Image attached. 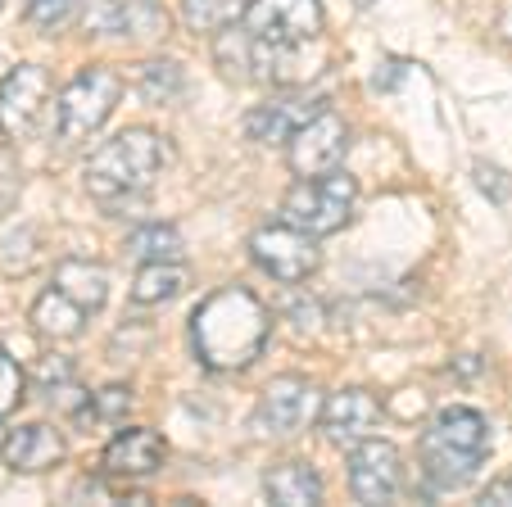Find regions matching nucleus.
Listing matches in <instances>:
<instances>
[{
    "label": "nucleus",
    "mask_w": 512,
    "mask_h": 507,
    "mask_svg": "<svg viewBox=\"0 0 512 507\" xmlns=\"http://www.w3.org/2000/svg\"><path fill=\"white\" fill-rule=\"evenodd\" d=\"M476 503L481 507H512V480H494V485H485L481 494H476Z\"/></svg>",
    "instance_id": "30"
},
{
    "label": "nucleus",
    "mask_w": 512,
    "mask_h": 507,
    "mask_svg": "<svg viewBox=\"0 0 512 507\" xmlns=\"http://www.w3.org/2000/svg\"><path fill=\"white\" fill-rule=\"evenodd\" d=\"M168 458V444L159 431H145V426H127L100 453V467H105L109 480H145L155 476Z\"/></svg>",
    "instance_id": "14"
},
{
    "label": "nucleus",
    "mask_w": 512,
    "mask_h": 507,
    "mask_svg": "<svg viewBox=\"0 0 512 507\" xmlns=\"http://www.w3.org/2000/svg\"><path fill=\"white\" fill-rule=\"evenodd\" d=\"M23 385H28L23 367L14 363L5 349H0V417H10V412L23 403Z\"/></svg>",
    "instance_id": "27"
},
{
    "label": "nucleus",
    "mask_w": 512,
    "mask_h": 507,
    "mask_svg": "<svg viewBox=\"0 0 512 507\" xmlns=\"http://www.w3.org/2000/svg\"><path fill=\"white\" fill-rule=\"evenodd\" d=\"M318 417H322V435H327V444H336V449H354V444H363L372 431H377L381 403H377V394H368V390H340L322 403Z\"/></svg>",
    "instance_id": "13"
},
{
    "label": "nucleus",
    "mask_w": 512,
    "mask_h": 507,
    "mask_svg": "<svg viewBox=\"0 0 512 507\" xmlns=\"http://www.w3.org/2000/svg\"><path fill=\"white\" fill-rule=\"evenodd\" d=\"M318 109H322V100L304 96V87H295V91H286V96L268 100V105L250 109V114H245V132L259 145H286V136L295 132L304 118L318 114Z\"/></svg>",
    "instance_id": "16"
},
{
    "label": "nucleus",
    "mask_w": 512,
    "mask_h": 507,
    "mask_svg": "<svg viewBox=\"0 0 512 507\" xmlns=\"http://www.w3.org/2000/svg\"><path fill=\"white\" fill-rule=\"evenodd\" d=\"M182 286H186L182 263H141V272H136V281H132V304L159 308L182 295Z\"/></svg>",
    "instance_id": "21"
},
{
    "label": "nucleus",
    "mask_w": 512,
    "mask_h": 507,
    "mask_svg": "<svg viewBox=\"0 0 512 507\" xmlns=\"http://www.w3.org/2000/svg\"><path fill=\"white\" fill-rule=\"evenodd\" d=\"M19 186H23L19 163H14L10 150H0V213L14 209V200H19Z\"/></svg>",
    "instance_id": "29"
},
{
    "label": "nucleus",
    "mask_w": 512,
    "mask_h": 507,
    "mask_svg": "<svg viewBox=\"0 0 512 507\" xmlns=\"http://www.w3.org/2000/svg\"><path fill=\"white\" fill-rule=\"evenodd\" d=\"M136 91L145 105H177V96L186 91V73L173 59H150L136 68Z\"/></svg>",
    "instance_id": "22"
},
{
    "label": "nucleus",
    "mask_w": 512,
    "mask_h": 507,
    "mask_svg": "<svg viewBox=\"0 0 512 507\" xmlns=\"http://www.w3.org/2000/svg\"><path fill=\"white\" fill-rule=\"evenodd\" d=\"M472 182L481 186V191L490 195L494 204L512 200V177H508V173H499V168H494V163H476V168H472Z\"/></svg>",
    "instance_id": "28"
},
{
    "label": "nucleus",
    "mask_w": 512,
    "mask_h": 507,
    "mask_svg": "<svg viewBox=\"0 0 512 507\" xmlns=\"http://www.w3.org/2000/svg\"><path fill=\"white\" fill-rule=\"evenodd\" d=\"M23 14H28L32 28L55 32V28H64V23L78 14V0H28V5H23Z\"/></svg>",
    "instance_id": "24"
},
{
    "label": "nucleus",
    "mask_w": 512,
    "mask_h": 507,
    "mask_svg": "<svg viewBox=\"0 0 512 507\" xmlns=\"http://www.w3.org/2000/svg\"><path fill=\"white\" fill-rule=\"evenodd\" d=\"M241 28L263 46H313L322 41L327 14L318 0H250Z\"/></svg>",
    "instance_id": "6"
},
{
    "label": "nucleus",
    "mask_w": 512,
    "mask_h": 507,
    "mask_svg": "<svg viewBox=\"0 0 512 507\" xmlns=\"http://www.w3.org/2000/svg\"><path fill=\"white\" fill-rule=\"evenodd\" d=\"M349 154V127L340 114L318 109L313 118H304L295 132L286 136V163L295 177H322L336 173Z\"/></svg>",
    "instance_id": "8"
},
{
    "label": "nucleus",
    "mask_w": 512,
    "mask_h": 507,
    "mask_svg": "<svg viewBox=\"0 0 512 507\" xmlns=\"http://www.w3.org/2000/svg\"><path fill=\"white\" fill-rule=\"evenodd\" d=\"M50 286H59L73 304L96 313V308H105V299H109V268L105 263H91V259H68L55 268V281H50Z\"/></svg>",
    "instance_id": "19"
},
{
    "label": "nucleus",
    "mask_w": 512,
    "mask_h": 507,
    "mask_svg": "<svg viewBox=\"0 0 512 507\" xmlns=\"http://www.w3.org/2000/svg\"><path fill=\"white\" fill-rule=\"evenodd\" d=\"M50 100V73L41 64H19L0 82V136L28 141L41 123V109Z\"/></svg>",
    "instance_id": "10"
},
{
    "label": "nucleus",
    "mask_w": 512,
    "mask_h": 507,
    "mask_svg": "<svg viewBox=\"0 0 512 507\" xmlns=\"http://www.w3.org/2000/svg\"><path fill=\"white\" fill-rule=\"evenodd\" d=\"M263 494L277 507H313L322 503V476L309 462H277L263 476Z\"/></svg>",
    "instance_id": "17"
},
{
    "label": "nucleus",
    "mask_w": 512,
    "mask_h": 507,
    "mask_svg": "<svg viewBox=\"0 0 512 507\" xmlns=\"http://www.w3.org/2000/svg\"><path fill=\"white\" fill-rule=\"evenodd\" d=\"M118 100H123V77H118V68L96 64V68H87V73H78L55 100L59 141L78 145V141H87L91 132H100V127L109 123V114L118 109Z\"/></svg>",
    "instance_id": "4"
},
{
    "label": "nucleus",
    "mask_w": 512,
    "mask_h": 507,
    "mask_svg": "<svg viewBox=\"0 0 512 507\" xmlns=\"http://www.w3.org/2000/svg\"><path fill=\"white\" fill-rule=\"evenodd\" d=\"M87 317H91L87 308L73 304L59 286L41 290V299L32 304V326H37L46 340H78V335L87 331Z\"/></svg>",
    "instance_id": "18"
},
{
    "label": "nucleus",
    "mask_w": 512,
    "mask_h": 507,
    "mask_svg": "<svg viewBox=\"0 0 512 507\" xmlns=\"http://www.w3.org/2000/svg\"><path fill=\"white\" fill-rule=\"evenodd\" d=\"M250 259L281 286H300L318 272L322 249L318 236H309V231L290 227V222H272V227H259L250 236Z\"/></svg>",
    "instance_id": "7"
},
{
    "label": "nucleus",
    "mask_w": 512,
    "mask_h": 507,
    "mask_svg": "<svg viewBox=\"0 0 512 507\" xmlns=\"http://www.w3.org/2000/svg\"><path fill=\"white\" fill-rule=\"evenodd\" d=\"M0 449H5V417H0Z\"/></svg>",
    "instance_id": "31"
},
{
    "label": "nucleus",
    "mask_w": 512,
    "mask_h": 507,
    "mask_svg": "<svg viewBox=\"0 0 512 507\" xmlns=\"http://www.w3.org/2000/svg\"><path fill=\"white\" fill-rule=\"evenodd\" d=\"M245 5L250 0H182V23L191 32H218L236 14H245Z\"/></svg>",
    "instance_id": "23"
},
{
    "label": "nucleus",
    "mask_w": 512,
    "mask_h": 507,
    "mask_svg": "<svg viewBox=\"0 0 512 507\" xmlns=\"http://www.w3.org/2000/svg\"><path fill=\"white\" fill-rule=\"evenodd\" d=\"M164 159H168L164 136H155L150 127H127V132H118L114 141H105L87 159V191L105 209H114V204L132 200V195H141L155 182Z\"/></svg>",
    "instance_id": "2"
},
{
    "label": "nucleus",
    "mask_w": 512,
    "mask_h": 507,
    "mask_svg": "<svg viewBox=\"0 0 512 507\" xmlns=\"http://www.w3.org/2000/svg\"><path fill=\"white\" fill-rule=\"evenodd\" d=\"M123 249H127V259H136V263H177L186 240H182V231L168 227V222H145V227H136L132 236H127Z\"/></svg>",
    "instance_id": "20"
},
{
    "label": "nucleus",
    "mask_w": 512,
    "mask_h": 507,
    "mask_svg": "<svg viewBox=\"0 0 512 507\" xmlns=\"http://www.w3.org/2000/svg\"><path fill=\"white\" fill-rule=\"evenodd\" d=\"M354 200H358V182L349 173H322V177H300L286 191L281 213L290 227L309 231V236H331L354 218Z\"/></svg>",
    "instance_id": "5"
},
{
    "label": "nucleus",
    "mask_w": 512,
    "mask_h": 507,
    "mask_svg": "<svg viewBox=\"0 0 512 507\" xmlns=\"http://www.w3.org/2000/svg\"><path fill=\"white\" fill-rule=\"evenodd\" d=\"M404 489V458L386 440H363L349 449V494L358 503H395Z\"/></svg>",
    "instance_id": "9"
},
{
    "label": "nucleus",
    "mask_w": 512,
    "mask_h": 507,
    "mask_svg": "<svg viewBox=\"0 0 512 507\" xmlns=\"http://www.w3.org/2000/svg\"><path fill=\"white\" fill-rule=\"evenodd\" d=\"M0 453H5V467H14L19 476H46V471L64 467L68 444L55 426H46V421H28V426H19V431L5 435V449Z\"/></svg>",
    "instance_id": "15"
},
{
    "label": "nucleus",
    "mask_w": 512,
    "mask_h": 507,
    "mask_svg": "<svg viewBox=\"0 0 512 507\" xmlns=\"http://www.w3.org/2000/svg\"><path fill=\"white\" fill-rule=\"evenodd\" d=\"M422 471L431 489H463L490 453V431L476 408H445L422 431Z\"/></svg>",
    "instance_id": "3"
},
{
    "label": "nucleus",
    "mask_w": 512,
    "mask_h": 507,
    "mask_svg": "<svg viewBox=\"0 0 512 507\" xmlns=\"http://www.w3.org/2000/svg\"><path fill=\"white\" fill-rule=\"evenodd\" d=\"M0 10H5V0H0Z\"/></svg>",
    "instance_id": "32"
},
{
    "label": "nucleus",
    "mask_w": 512,
    "mask_h": 507,
    "mask_svg": "<svg viewBox=\"0 0 512 507\" xmlns=\"http://www.w3.org/2000/svg\"><path fill=\"white\" fill-rule=\"evenodd\" d=\"M191 354L209 372H245L272 335V308L254 290L223 286L191 313Z\"/></svg>",
    "instance_id": "1"
},
{
    "label": "nucleus",
    "mask_w": 512,
    "mask_h": 507,
    "mask_svg": "<svg viewBox=\"0 0 512 507\" xmlns=\"http://www.w3.org/2000/svg\"><path fill=\"white\" fill-rule=\"evenodd\" d=\"M46 403L59 412H68V417H87L91 412V394L82 390L78 381H50L46 385Z\"/></svg>",
    "instance_id": "26"
},
{
    "label": "nucleus",
    "mask_w": 512,
    "mask_h": 507,
    "mask_svg": "<svg viewBox=\"0 0 512 507\" xmlns=\"http://www.w3.org/2000/svg\"><path fill=\"white\" fill-rule=\"evenodd\" d=\"M91 412H96L100 421H127L132 417V390L127 385H105V390H96L91 394Z\"/></svg>",
    "instance_id": "25"
},
{
    "label": "nucleus",
    "mask_w": 512,
    "mask_h": 507,
    "mask_svg": "<svg viewBox=\"0 0 512 507\" xmlns=\"http://www.w3.org/2000/svg\"><path fill=\"white\" fill-rule=\"evenodd\" d=\"M318 408H322V399H318V390H313V381H304V376H277V381H268V390H263L254 421H259L268 435H300L304 426L318 417Z\"/></svg>",
    "instance_id": "11"
},
{
    "label": "nucleus",
    "mask_w": 512,
    "mask_h": 507,
    "mask_svg": "<svg viewBox=\"0 0 512 507\" xmlns=\"http://www.w3.org/2000/svg\"><path fill=\"white\" fill-rule=\"evenodd\" d=\"M82 28L91 37H159L164 14L155 0H82Z\"/></svg>",
    "instance_id": "12"
}]
</instances>
